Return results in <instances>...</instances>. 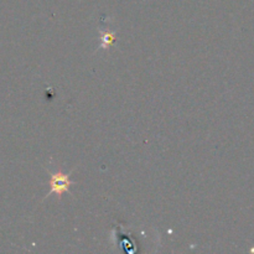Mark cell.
Instances as JSON below:
<instances>
[{"instance_id":"1","label":"cell","mask_w":254,"mask_h":254,"mask_svg":"<svg viewBox=\"0 0 254 254\" xmlns=\"http://www.w3.org/2000/svg\"><path fill=\"white\" fill-rule=\"evenodd\" d=\"M71 185H73V181L68 178V175L61 173V171H57L50 175V192L49 195L52 193H56L59 197H61L64 192L69 190Z\"/></svg>"}]
</instances>
